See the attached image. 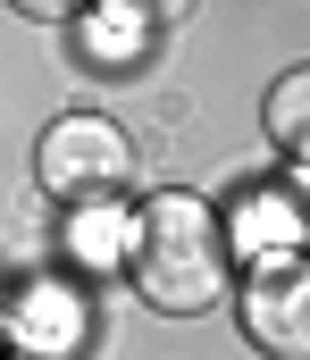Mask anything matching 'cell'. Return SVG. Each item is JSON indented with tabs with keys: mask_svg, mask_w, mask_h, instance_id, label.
Returning <instances> with one entry per match:
<instances>
[{
	"mask_svg": "<svg viewBox=\"0 0 310 360\" xmlns=\"http://www.w3.org/2000/svg\"><path fill=\"white\" fill-rule=\"evenodd\" d=\"M134 302L160 310V319H209L218 302H235V252H226V218L218 201L193 193V184H160L134 201Z\"/></svg>",
	"mask_w": 310,
	"mask_h": 360,
	"instance_id": "1",
	"label": "cell"
},
{
	"mask_svg": "<svg viewBox=\"0 0 310 360\" xmlns=\"http://www.w3.org/2000/svg\"><path fill=\"white\" fill-rule=\"evenodd\" d=\"M134 184V134L109 109H59L34 134V193L51 210H84V201H126Z\"/></svg>",
	"mask_w": 310,
	"mask_h": 360,
	"instance_id": "2",
	"label": "cell"
},
{
	"mask_svg": "<svg viewBox=\"0 0 310 360\" xmlns=\"http://www.w3.org/2000/svg\"><path fill=\"white\" fill-rule=\"evenodd\" d=\"M93 344H101V293H93V285H76L67 269L8 276L0 360H84Z\"/></svg>",
	"mask_w": 310,
	"mask_h": 360,
	"instance_id": "3",
	"label": "cell"
},
{
	"mask_svg": "<svg viewBox=\"0 0 310 360\" xmlns=\"http://www.w3.org/2000/svg\"><path fill=\"white\" fill-rule=\"evenodd\" d=\"M218 218H226V252H235V269H277V260H302L310 252V201L294 193L285 176H252L235 184L226 201H218Z\"/></svg>",
	"mask_w": 310,
	"mask_h": 360,
	"instance_id": "4",
	"label": "cell"
},
{
	"mask_svg": "<svg viewBox=\"0 0 310 360\" xmlns=\"http://www.w3.org/2000/svg\"><path fill=\"white\" fill-rule=\"evenodd\" d=\"M160 51H168V8H151V0H93L67 25V59L84 76H101V84L143 76Z\"/></svg>",
	"mask_w": 310,
	"mask_h": 360,
	"instance_id": "5",
	"label": "cell"
},
{
	"mask_svg": "<svg viewBox=\"0 0 310 360\" xmlns=\"http://www.w3.org/2000/svg\"><path fill=\"white\" fill-rule=\"evenodd\" d=\"M235 335L260 360H310V252L235 285Z\"/></svg>",
	"mask_w": 310,
	"mask_h": 360,
	"instance_id": "6",
	"label": "cell"
},
{
	"mask_svg": "<svg viewBox=\"0 0 310 360\" xmlns=\"http://www.w3.org/2000/svg\"><path fill=\"white\" fill-rule=\"evenodd\" d=\"M51 252L76 285L101 293L109 276L134 269V201H84V210H59L51 218Z\"/></svg>",
	"mask_w": 310,
	"mask_h": 360,
	"instance_id": "7",
	"label": "cell"
},
{
	"mask_svg": "<svg viewBox=\"0 0 310 360\" xmlns=\"http://www.w3.org/2000/svg\"><path fill=\"white\" fill-rule=\"evenodd\" d=\"M260 134H269L277 160H310V59H294L260 92Z\"/></svg>",
	"mask_w": 310,
	"mask_h": 360,
	"instance_id": "8",
	"label": "cell"
},
{
	"mask_svg": "<svg viewBox=\"0 0 310 360\" xmlns=\"http://www.w3.org/2000/svg\"><path fill=\"white\" fill-rule=\"evenodd\" d=\"M0 327H8V276H0Z\"/></svg>",
	"mask_w": 310,
	"mask_h": 360,
	"instance_id": "9",
	"label": "cell"
}]
</instances>
